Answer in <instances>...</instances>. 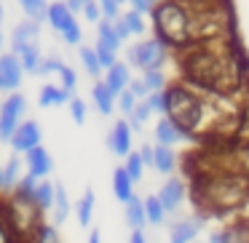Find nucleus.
Masks as SVG:
<instances>
[{
    "mask_svg": "<svg viewBox=\"0 0 249 243\" xmlns=\"http://www.w3.org/2000/svg\"><path fill=\"white\" fill-rule=\"evenodd\" d=\"M228 38L220 40H196L179 49L182 59V75L188 86L201 88L209 94H231L241 81L238 62L233 56Z\"/></svg>",
    "mask_w": 249,
    "mask_h": 243,
    "instance_id": "1",
    "label": "nucleus"
},
{
    "mask_svg": "<svg viewBox=\"0 0 249 243\" xmlns=\"http://www.w3.org/2000/svg\"><path fill=\"white\" fill-rule=\"evenodd\" d=\"M166 115L182 131H188L193 136V134L206 131L209 126H214L217 107L206 102L193 86H188V83H174L172 88H166Z\"/></svg>",
    "mask_w": 249,
    "mask_h": 243,
    "instance_id": "2",
    "label": "nucleus"
},
{
    "mask_svg": "<svg viewBox=\"0 0 249 243\" xmlns=\"http://www.w3.org/2000/svg\"><path fill=\"white\" fill-rule=\"evenodd\" d=\"M153 27L158 40H163L172 49H185L190 40V8L185 0H158L153 6Z\"/></svg>",
    "mask_w": 249,
    "mask_h": 243,
    "instance_id": "3",
    "label": "nucleus"
},
{
    "mask_svg": "<svg viewBox=\"0 0 249 243\" xmlns=\"http://www.w3.org/2000/svg\"><path fill=\"white\" fill-rule=\"evenodd\" d=\"M0 209L6 214L8 225L14 227V232H17L19 238H24V241H30V238L35 235V230L43 225V219H40L43 211H40L30 198H22V195H17V193H14V198L8 200V203L0 206Z\"/></svg>",
    "mask_w": 249,
    "mask_h": 243,
    "instance_id": "4",
    "label": "nucleus"
},
{
    "mask_svg": "<svg viewBox=\"0 0 249 243\" xmlns=\"http://www.w3.org/2000/svg\"><path fill=\"white\" fill-rule=\"evenodd\" d=\"M204 195L209 198L212 209H238L247 200V187L231 174L222 177H212L204 184Z\"/></svg>",
    "mask_w": 249,
    "mask_h": 243,
    "instance_id": "5",
    "label": "nucleus"
},
{
    "mask_svg": "<svg viewBox=\"0 0 249 243\" xmlns=\"http://www.w3.org/2000/svg\"><path fill=\"white\" fill-rule=\"evenodd\" d=\"M126 62L129 67L145 72V70H163V65L169 62V46L158 38L140 40L126 51Z\"/></svg>",
    "mask_w": 249,
    "mask_h": 243,
    "instance_id": "6",
    "label": "nucleus"
},
{
    "mask_svg": "<svg viewBox=\"0 0 249 243\" xmlns=\"http://www.w3.org/2000/svg\"><path fill=\"white\" fill-rule=\"evenodd\" d=\"M24 113H27V99L19 91L8 94V99L0 104V142H8L17 126L22 123Z\"/></svg>",
    "mask_w": 249,
    "mask_h": 243,
    "instance_id": "7",
    "label": "nucleus"
},
{
    "mask_svg": "<svg viewBox=\"0 0 249 243\" xmlns=\"http://www.w3.org/2000/svg\"><path fill=\"white\" fill-rule=\"evenodd\" d=\"M38 40H40V24L33 22V19H24L11 30V54L22 56L24 51L38 49Z\"/></svg>",
    "mask_w": 249,
    "mask_h": 243,
    "instance_id": "8",
    "label": "nucleus"
},
{
    "mask_svg": "<svg viewBox=\"0 0 249 243\" xmlns=\"http://www.w3.org/2000/svg\"><path fill=\"white\" fill-rule=\"evenodd\" d=\"M22 86V65L17 54H0V91L14 94Z\"/></svg>",
    "mask_w": 249,
    "mask_h": 243,
    "instance_id": "9",
    "label": "nucleus"
},
{
    "mask_svg": "<svg viewBox=\"0 0 249 243\" xmlns=\"http://www.w3.org/2000/svg\"><path fill=\"white\" fill-rule=\"evenodd\" d=\"M8 145H11V150L17 152H30L33 147L40 145V129L35 120H22V123L17 126V131L11 134V139H8Z\"/></svg>",
    "mask_w": 249,
    "mask_h": 243,
    "instance_id": "10",
    "label": "nucleus"
},
{
    "mask_svg": "<svg viewBox=\"0 0 249 243\" xmlns=\"http://www.w3.org/2000/svg\"><path fill=\"white\" fill-rule=\"evenodd\" d=\"M185 193H188V190H185L182 179L172 177V179H166V182H163V187L158 190V200H161V206L166 209V214H172V211H177L179 206H182Z\"/></svg>",
    "mask_w": 249,
    "mask_h": 243,
    "instance_id": "11",
    "label": "nucleus"
},
{
    "mask_svg": "<svg viewBox=\"0 0 249 243\" xmlns=\"http://www.w3.org/2000/svg\"><path fill=\"white\" fill-rule=\"evenodd\" d=\"M145 14H140V11H126V14H118V19H113V24H115V32H118V38L121 40H129L131 35H142L145 32Z\"/></svg>",
    "mask_w": 249,
    "mask_h": 243,
    "instance_id": "12",
    "label": "nucleus"
},
{
    "mask_svg": "<svg viewBox=\"0 0 249 243\" xmlns=\"http://www.w3.org/2000/svg\"><path fill=\"white\" fill-rule=\"evenodd\" d=\"M188 139H190V134L179 129V126L174 123L169 115H163V118L156 123V142H158V145L174 147V145H179V142H188Z\"/></svg>",
    "mask_w": 249,
    "mask_h": 243,
    "instance_id": "13",
    "label": "nucleus"
},
{
    "mask_svg": "<svg viewBox=\"0 0 249 243\" xmlns=\"http://www.w3.org/2000/svg\"><path fill=\"white\" fill-rule=\"evenodd\" d=\"M27 155V174L35 179H46L51 174V168H54V161H51V152L46 150V147H33L30 152H24Z\"/></svg>",
    "mask_w": 249,
    "mask_h": 243,
    "instance_id": "14",
    "label": "nucleus"
},
{
    "mask_svg": "<svg viewBox=\"0 0 249 243\" xmlns=\"http://www.w3.org/2000/svg\"><path fill=\"white\" fill-rule=\"evenodd\" d=\"M131 134H134V131L129 129V120H118V123L113 126V131H110V136H107V147L118 158H126L131 152Z\"/></svg>",
    "mask_w": 249,
    "mask_h": 243,
    "instance_id": "15",
    "label": "nucleus"
},
{
    "mask_svg": "<svg viewBox=\"0 0 249 243\" xmlns=\"http://www.w3.org/2000/svg\"><path fill=\"white\" fill-rule=\"evenodd\" d=\"M46 22L51 24V30H56V32H65V30H70L72 24H78L75 22V14L70 11V8L65 6V3H51L49 6V14H46Z\"/></svg>",
    "mask_w": 249,
    "mask_h": 243,
    "instance_id": "16",
    "label": "nucleus"
},
{
    "mask_svg": "<svg viewBox=\"0 0 249 243\" xmlns=\"http://www.w3.org/2000/svg\"><path fill=\"white\" fill-rule=\"evenodd\" d=\"M201 232V219H179L169 227V243H193Z\"/></svg>",
    "mask_w": 249,
    "mask_h": 243,
    "instance_id": "17",
    "label": "nucleus"
},
{
    "mask_svg": "<svg viewBox=\"0 0 249 243\" xmlns=\"http://www.w3.org/2000/svg\"><path fill=\"white\" fill-rule=\"evenodd\" d=\"M153 168L163 177L177 168V155H174V147H166V145H156L153 147Z\"/></svg>",
    "mask_w": 249,
    "mask_h": 243,
    "instance_id": "18",
    "label": "nucleus"
},
{
    "mask_svg": "<svg viewBox=\"0 0 249 243\" xmlns=\"http://www.w3.org/2000/svg\"><path fill=\"white\" fill-rule=\"evenodd\" d=\"M129 65H124V62H115L113 67H107V78H105V83H107V88L118 97L124 88H129Z\"/></svg>",
    "mask_w": 249,
    "mask_h": 243,
    "instance_id": "19",
    "label": "nucleus"
},
{
    "mask_svg": "<svg viewBox=\"0 0 249 243\" xmlns=\"http://www.w3.org/2000/svg\"><path fill=\"white\" fill-rule=\"evenodd\" d=\"M70 94L72 91H67V88H62V86L46 83V86L40 88V94H38V102H40V107H59V104L70 102Z\"/></svg>",
    "mask_w": 249,
    "mask_h": 243,
    "instance_id": "20",
    "label": "nucleus"
},
{
    "mask_svg": "<svg viewBox=\"0 0 249 243\" xmlns=\"http://www.w3.org/2000/svg\"><path fill=\"white\" fill-rule=\"evenodd\" d=\"M91 99H94V104H97V110H99L102 115H110V113L115 110V94L107 88V83H105V81H97V83H94Z\"/></svg>",
    "mask_w": 249,
    "mask_h": 243,
    "instance_id": "21",
    "label": "nucleus"
},
{
    "mask_svg": "<svg viewBox=\"0 0 249 243\" xmlns=\"http://www.w3.org/2000/svg\"><path fill=\"white\" fill-rule=\"evenodd\" d=\"M33 203L38 206L40 211H51V206H54V182H49V177L35 182Z\"/></svg>",
    "mask_w": 249,
    "mask_h": 243,
    "instance_id": "22",
    "label": "nucleus"
},
{
    "mask_svg": "<svg viewBox=\"0 0 249 243\" xmlns=\"http://www.w3.org/2000/svg\"><path fill=\"white\" fill-rule=\"evenodd\" d=\"M113 193H115V198H118L121 203H126V200L134 195V182H131V177L126 174L124 166H118L115 174H113Z\"/></svg>",
    "mask_w": 249,
    "mask_h": 243,
    "instance_id": "23",
    "label": "nucleus"
},
{
    "mask_svg": "<svg viewBox=\"0 0 249 243\" xmlns=\"http://www.w3.org/2000/svg\"><path fill=\"white\" fill-rule=\"evenodd\" d=\"M124 206H126V222H129V227H131V230H142V227L147 225V219H145V203H142L137 195H131Z\"/></svg>",
    "mask_w": 249,
    "mask_h": 243,
    "instance_id": "24",
    "label": "nucleus"
},
{
    "mask_svg": "<svg viewBox=\"0 0 249 243\" xmlns=\"http://www.w3.org/2000/svg\"><path fill=\"white\" fill-rule=\"evenodd\" d=\"M94 203H97L94 190H86V193L81 195V200L75 203V216H78V225H81V227L91 225V219H94Z\"/></svg>",
    "mask_w": 249,
    "mask_h": 243,
    "instance_id": "25",
    "label": "nucleus"
},
{
    "mask_svg": "<svg viewBox=\"0 0 249 243\" xmlns=\"http://www.w3.org/2000/svg\"><path fill=\"white\" fill-rule=\"evenodd\" d=\"M51 211H54V225H65V219L72 211L70 198H67V193H65L62 184H54V206H51Z\"/></svg>",
    "mask_w": 249,
    "mask_h": 243,
    "instance_id": "26",
    "label": "nucleus"
},
{
    "mask_svg": "<svg viewBox=\"0 0 249 243\" xmlns=\"http://www.w3.org/2000/svg\"><path fill=\"white\" fill-rule=\"evenodd\" d=\"M97 38H99V43L110 46L113 51H118L121 46H124V40H121L118 32H115L113 19H99V22H97Z\"/></svg>",
    "mask_w": 249,
    "mask_h": 243,
    "instance_id": "27",
    "label": "nucleus"
},
{
    "mask_svg": "<svg viewBox=\"0 0 249 243\" xmlns=\"http://www.w3.org/2000/svg\"><path fill=\"white\" fill-rule=\"evenodd\" d=\"M142 203H145V219L150 222V225H163V222H166V209L161 206L158 195H147Z\"/></svg>",
    "mask_w": 249,
    "mask_h": 243,
    "instance_id": "28",
    "label": "nucleus"
},
{
    "mask_svg": "<svg viewBox=\"0 0 249 243\" xmlns=\"http://www.w3.org/2000/svg\"><path fill=\"white\" fill-rule=\"evenodd\" d=\"M19 6H22V11L27 14V19H33V22L43 24L46 22V14H49V3L46 0H17Z\"/></svg>",
    "mask_w": 249,
    "mask_h": 243,
    "instance_id": "29",
    "label": "nucleus"
},
{
    "mask_svg": "<svg viewBox=\"0 0 249 243\" xmlns=\"http://www.w3.org/2000/svg\"><path fill=\"white\" fill-rule=\"evenodd\" d=\"M78 56H81L83 70H86L91 78H99V72H102V65H99V59H97V54H94V49H89V46H78Z\"/></svg>",
    "mask_w": 249,
    "mask_h": 243,
    "instance_id": "30",
    "label": "nucleus"
},
{
    "mask_svg": "<svg viewBox=\"0 0 249 243\" xmlns=\"http://www.w3.org/2000/svg\"><path fill=\"white\" fill-rule=\"evenodd\" d=\"M150 107H147V102L142 99V102H137V107L131 110V115H129V129L131 131H142L145 129V123L150 120Z\"/></svg>",
    "mask_w": 249,
    "mask_h": 243,
    "instance_id": "31",
    "label": "nucleus"
},
{
    "mask_svg": "<svg viewBox=\"0 0 249 243\" xmlns=\"http://www.w3.org/2000/svg\"><path fill=\"white\" fill-rule=\"evenodd\" d=\"M40 62H43V56H40V49L24 51V54L19 56V65H22V72H30V75H38Z\"/></svg>",
    "mask_w": 249,
    "mask_h": 243,
    "instance_id": "32",
    "label": "nucleus"
},
{
    "mask_svg": "<svg viewBox=\"0 0 249 243\" xmlns=\"http://www.w3.org/2000/svg\"><path fill=\"white\" fill-rule=\"evenodd\" d=\"M126 174L131 177V182H140L142 179V174H145V163H142V158H140V152H134L131 150L129 155H126Z\"/></svg>",
    "mask_w": 249,
    "mask_h": 243,
    "instance_id": "33",
    "label": "nucleus"
},
{
    "mask_svg": "<svg viewBox=\"0 0 249 243\" xmlns=\"http://www.w3.org/2000/svg\"><path fill=\"white\" fill-rule=\"evenodd\" d=\"M142 81H145V86H147V94L163 91V88H166V75H163V70H145L142 72Z\"/></svg>",
    "mask_w": 249,
    "mask_h": 243,
    "instance_id": "34",
    "label": "nucleus"
},
{
    "mask_svg": "<svg viewBox=\"0 0 249 243\" xmlns=\"http://www.w3.org/2000/svg\"><path fill=\"white\" fill-rule=\"evenodd\" d=\"M30 243H59L56 225H40L38 230H35V235L30 238Z\"/></svg>",
    "mask_w": 249,
    "mask_h": 243,
    "instance_id": "35",
    "label": "nucleus"
},
{
    "mask_svg": "<svg viewBox=\"0 0 249 243\" xmlns=\"http://www.w3.org/2000/svg\"><path fill=\"white\" fill-rule=\"evenodd\" d=\"M19 168H22V163H19V158L17 155H11L8 158V163H6V168H3V179H6V190L8 187H17V182L22 177H19Z\"/></svg>",
    "mask_w": 249,
    "mask_h": 243,
    "instance_id": "36",
    "label": "nucleus"
},
{
    "mask_svg": "<svg viewBox=\"0 0 249 243\" xmlns=\"http://www.w3.org/2000/svg\"><path fill=\"white\" fill-rule=\"evenodd\" d=\"M147 107H150V113H158V115H166V88L163 91H150L145 97Z\"/></svg>",
    "mask_w": 249,
    "mask_h": 243,
    "instance_id": "37",
    "label": "nucleus"
},
{
    "mask_svg": "<svg viewBox=\"0 0 249 243\" xmlns=\"http://www.w3.org/2000/svg\"><path fill=\"white\" fill-rule=\"evenodd\" d=\"M94 54H97L102 70H107V67H113L115 62H118V59H115V54H118V51H113L110 46H105V43H97V46H94Z\"/></svg>",
    "mask_w": 249,
    "mask_h": 243,
    "instance_id": "38",
    "label": "nucleus"
},
{
    "mask_svg": "<svg viewBox=\"0 0 249 243\" xmlns=\"http://www.w3.org/2000/svg\"><path fill=\"white\" fill-rule=\"evenodd\" d=\"M137 102H140V99H137L134 94L129 91V88H124V91H121L118 97H115V104H118V110L126 115V118H129V115H131V110L137 107Z\"/></svg>",
    "mask_w": 249,
    "mask_h": 243,
    "instance_id": "39",
    "label": "nucleus"
},
{
    "mask_svg": "<svg viewBox=\"0 0 249 243\" xmlns=\"http://www.w3.org/2000/svg\"><path fill=\"white\" fill-rule=\"evenodd\" d=\"M67 107H70V115H72V120H75L78 126H83V123H86V102H83V99L70 97Z\"/></svg>",
    "mask_w": 249,
    "mask_h": 243,
    "instance_id": "40",
    "label": "nucleus"
},
{
    "mask_svg": "<svg viewBox=\"0 0 249 243\" xmlns=\"http://www.w3.org/2000/svg\"><path fill=\"white\" fill-rule=\"evenodd\" d=\"M97 6H99V11H102L105 19H118V14H121L118 0H97Z\"/></svg>",
    "mask_w": 249,
    "mask_h": 243,
    "instance_id": "41",
    "label": "nucleus"
},
{
    "mask_svg": "<svg viewBox=\"0 0 249 243\" xmlns=\"http://www.w3.org/2000/svg\"><path fill=\"white\" fill-rule=\"evenodd\" d=\"M56 75H59V81H62V88H67V91H72V88H75L78 78H75V70H72V67L62 65V67H59V72H56Z\"/></svg>",
    "mask_w": 249,
    "mask_h": 243,
    "instance_id": "42",
    "label": "nucleus"
},
{
    "mask_svg": "<svg viewBox=\"0 0 249 243\" xmlns=\"http://www.w3.org/2000/svg\"><path fill=\"white\" fill-rule=\"evenodd\" d=\"M62 40H65L67 46H81V40H83L81 24H72L70 30H65V32H62Z\"/></svg>",
    "mask_w": 249,
    "mask_h": 243,
    "instance_id": "43",
    "label": "nucleus"
},
{
    "mask_svg": "<svg viewBox=\"0 0 249 243\" xmlns=\"http://www.w3.org/2000/svg\"><path fill=\"white\" fill-rule=\"evenodd\" d=\"M83 16H86V22H94L97 24L99 19H102V11H99V6H97V0H89L86 6H83Z\"/></svg>",
    "mask_w": 249,
    "mask_h": 243,
    "instance_id": "44",
    "label": "nucleus"
},
{
    "mask_svg": "<svg viewBox=\"0 0 249 243\" xmlns=\"http://www.w3.org/2000/svg\"><path fill=\"white\" fill-rule=\"evenodd\" d=\"M129 91L134 94L137 99H145V97H147V86H145V81H142V78H131V81H129Z\"/></svg>",
    "mask_w": 249,
    "mask_h": 243,
    "instance_id": "45",
    "label": "nucleus"
},
{
    "mask_svg": "<svg viewBox=\"0 0 249 243\" xmlns=\"http://www.w3.org/2000/svg\"><path fill=\"white\" fill-rule=\"evenodd\" d=\"M126 3H131V8H134V11H140V14H150L158 0H126Z\"/></svg>",
    "mask_w": 249,
    "mask_h": 243,
    "instance_id": "46",
    "label": "nucleus"
},
{
    "mask_svg": "<svg viewBox=\"0 0 249 243\" xmlns=\"http://www.w3.org/2000/svg\"><path fill=\"white\" fill-rule=\"evenodd\" d=\"M137 152H140V158H142V163H145V168H153V147H150V145H142Z\"/></svg>",
    "mask_w": 249,
    "mask_h": 243,
    "instance_id": "47",
    "label": "nucleus"
},
{
    "mask_svg": "<svg viewBox=\"0 0 249 243\" xmlns=\"http://www.w3.org/2000/svg\"><path fill=\"white\" fill-rule=\"evenodd\" d=\"M62 3H65V6L70 8L72 14H81V11H83V6H86L89 0H62Z\"/></svg>",
    "mask_w": 249,
    "mask_h": 243,
    "instance_id": "48",
    "label": "nucleus"
},
{
    "mask_svg": "<svg viewBox=\"0 0 249 243\" xmlns=\"http://www.w3.org/2000/svg\"><path fill=\"white\" fill-rule=\"evenodd\" d=\"M129 243H147V241H145V235H142V230H134L129 238Z\"/></svg>",
    "mask_w": 249,
    "mask_h": 243,
    "instance_id": "49",
    "label": "nucleus"
},
{
    "mask_svg": "<svg viewBox=\"0 0 249 243\" xmlns=\"http://www.w3.org/2000/svg\"><path fill=\"white\" fill-rule=\"evenodd\" d=\"M89 243H102V235H99V230H91V235H89Z\"/></svg>",
    "mask_w": 249,
    "mask_h": 243,
    "instance_id": "50",
    "label": "nucleus"
},
{
    "mask_svg": "<svg viewBox=\"0 0 249 243\" xmlns=\"http://www.w3.org/2000/svg\"><path fill=\"white\" fill-rule=\"evenodd\" d=\"M0 46H3V6H0Z\"/></svg>",
    "mask_w": 249,
    "mask_h": 243,
    "instance_id": "51",
    "label": "nucleus"
},
{
    "mask_svg": "<svg viewBox=\"0 0 249 243\" xmlns=\"http://www.w3.org/2000/svg\"><path fill=\"white\" fill-rule=\"evenodd\" d=\"M0 190H6V179H3V168H0Z\"/></svg>",
    "mask_w": 249,
    "mask_h": 243,
    "instance_id": "52",
    "label": "nucleus"
},
{
    "mask_svg": "<svg viewBox=\"0 0 249 243\" xmlns=\"http://www.w3.org/2000/svg\"><path fill=\"white\" fill-rule=\"evenodd\" d=\"M118 3H121V6H124V3H126V0H118Z\"/></svg>",
    "mask_w": 249,
    "mask_h": 243,
    "instance_id": "53",
    "label": "nucleus"
}]
</instances>
